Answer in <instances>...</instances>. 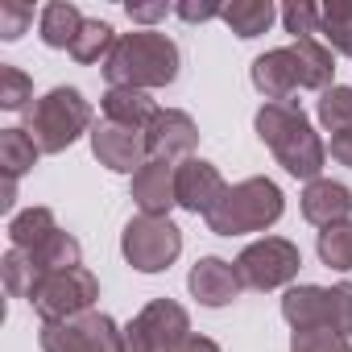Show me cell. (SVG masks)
I'll list each match as a JSON object with an SVG mask.
<instances>
[{
    "label": "cell",
    "instance_id": "obj_31",
    "mask_svg": "<svg viewBox=\"0 0 352 352\" xmlns=\"http://www.w3.org/2000/svg\"><path fill=\"white\" fill-rule=\"evenodd\" d=\"M282 25H286V34H290L294 42L319 38V9L307 5V0H290V5L282 9Z\"/></svg>",
    "mask_w": 352,
    "mask_h": 352
},
{
    "label": "cell",
    "instance_id": "obj_23",
    "mask_svg": "<svg viewBox=\"0 0 352 352\" xmlns=\"http://www.w3.org/2000/svg\"><path fill=\"white\" fill-rule=\"evenodd\" d=\"M319 42L336 54H352V0H327L319 9Z\"/></svg>",
    "mask_w": 352,
    "mask_h": 352
},
{
    "label": "cell",
    "instance_id": "obj_15",
    "mask_svg": "<svg viewBox=\"0 0 352 352\" xmlns=\"http://www.w3.org/2000/svg\"><path fill=\"white\" fill-rule=\"evenodd\" d=\"M187 290L204 302V307H228L241 294V274L232 261L224 257H199L187 274Z\"/></svg>",
    "mask_w": 352,
    "mask_h": 352
},
{
    "label": "cell",
    "instance_id": "obj_5",
    "mask_svg": "<svg viewBox=\"0 0 352 352\" xmlns=\"http://www.w3.org/2000/svg\"><path fill=\"white\" fill-rule=\"evenodd\" d=\"M286 212V199L274 179H245L224 191V199L212 208L208 228L216 236H245V232H265L278 224Z\"/></svg>",
    "mask_w": 352,
    "mask_h": 352
},
{
    "label": "cell",
    "instance_id": "obj_16",
    "mask_svg": "<svg viewBox=\"0 0 352 352\" xmlns=\"http://www.w3.org/2000/svg\"><path fill=\"white\" fill-rule=\"evenodd\" d=\"M129 195H133V204L141 208V216H170V208H179V195H174V166L149 157V162L133 174Z\"/></svg>",
    "mask_w": 352,
    "mask_h": 352
},
{
    "label": "cell",
    "instance_id": "obj_37",
    "mask_svg": "<svg viewBox=\"0 0 352 352\" xmlns=\"http://www.w3.org/2000/svg\"><path fill=\"white\" fill-rule=\"evenodd\" d=\"M17 204V179H5V195H0V212H13Z\"/></svg>",
    "mask_w": 352,
    "mask_h": 352
},
{
    "label": "cell",
    "instance_id": "obj_18",
    "mask_svg": "<svg viewBox=\"0 0 352 352\" xmlns=\"http://www.w3.org/2000/svg\"><path fill=\"white\" fill-rule=\"evenodd\" d=\"M100 108H104V120H112V124H124V129H149L153 124V116L162 112L157 104H153V96L149 91H137V87H108L104 91V100H100Z\"/></svg>",
    "mask_w": 352,
    "mask_h": 352
},
{
    "label": "cell",
    "instance_id": "obj_21",
    "mask_svg": "<svg viewBox=\"0 0 352 352\" xmlns=\"http://www.w3.org/2000/svg\"><path fill=\"white\" fill-rule=\"evenodd\" d=\"M42 149L34 145V137L25 129H0V170H5V179H21L38 166Z\"/></svg>",
    "mask_w": 352,
    "mask_h": 352
},
{
    "label": "cell",
    "instance_id": "obj_24",
    "mask_svg": "<svg viewBox=\"0 0 352 352\" xmlns=\"http://www.w3.org/2000/svg\"><path fill=\"white\" fill-rule=\"evenodd\" d=\"M116 30L108 25V21H100V17H91V21H83V30H79V38H75V46H71V58L75 63H83V67H91V63H108V54L116 50Z\"/></svg>",
    "mask_w": 352,
    "mask_h": 352
},
{
    "label": "cell",
    "instance_id": "obj_1",
    "mask_svg": "<svg viewBox=\"0 0 352 352\" xmlns=\"http://www.w3.org/2000/svg\"><path fill=\"white\" fill-rule=\"evenodd\" d=\"M249 75H253V87L270 104H282L298 87L323 96L336 79V63H331V50L319 38H302L294 46H278V50H265L261 58H253Z\"/></svg>",
    "mask_w": 352,
    "mask_h": 352
},
{
    "label": "cell",
    "instance_id": "obj_32",
    "mask_svg": "<svg viewBox=\"0 0 352 352\" xmlns=\"http://www.w3.org/2000/svg\"><path fill=\"white\" fill-rule=\"evenodd\" d=\"M30 25H34V5H25V0H0V38L17 42Z\"/></svg>",
    "mask_w": 352,
    "mask_h": 352
},
{
    "label": "cell",
    "instance_id": "obj_22",
    "mask_svg": "<svg viewBox=\"0 0 352 352\" xmlns=\"http://www.w3.org/2000/svg\"><path fill=\"white\" fill-rule=\"evenodd\" d=\"M54 232H58V224H54L50 208H25V212H17L9 220V241H13V249H25V253H34Z\"/></svg>",
    "mask_w": 352,
    "mask_h": 352
},
{
    "label": "cell",
    "instance_id": "obj_27",
    "mask_svg": "<svg viewBox=\"0 0 352 352\" xmlns=\"http://www.w3.org/2000/svg\"><path fill=\"white\" fill-rule=\"evenodd\" d=\"M315 249H319V261H323L327 270L348 274V270H352V220H340V224L323 228Z\"/></svg>",
    "mask_w": 352,
    "mask_h": 352
},
{
    "label": "cell",
    "instance_id": "obj_29",
    "mask_svg": "<svg viewBox=\"0 0 352 352\" xmlns=\"http://www.w3.org/2000/svg\"><path fill=\"white\" fill-rule=\"evenodd\" d=\"M30 100H34L30 75L17 71V67H0V108L5 112H30Z\"/></svg>",
    "mask_w": 352,
    "mask_h": 352
},
{
    "label": "cell",
    "instance_id": "obj_20",
    "mask_svg": "<svg viewBox=\"0 0 352 352\" xmlns=\"http://www.w3.org/2000/svg\"><path fill=\"white\" fill-rule=\"evenodd\" d=\"M224 25L236 34V38H257V34H265L270 25H274V17H278V9L270 5V0H232V5H224Z\"/></svg>",
    "mask_w": 352,
    "mask_h": 352
},
{
    "label": "cell",
    "instance_id": "obj_14",
    "mask_svg": "<svg viewBox=\"0 0 352 352\" xmlns=\"http://www.w3.org/2000/svg\"><path fill=\"white\" fill-rule=\"evenodd\" d=\"M282 319L294 331H307V327L336 331V290H327V286H290L282 294Z\"/></svg>",
    "mask_w": 352,
    "mask_h": 352
},
{
    "label": "cell",
    "instance_id": "obj_11",
    "mask_svg": "<svg viewBox=\"0 0 352 352\" xmlns=\"http://www.w3.org/2000/svg\"><path fill=\"white\" fill-rule=\"evenodd\" d=\"M87 137H91V153L100 157V166H108L116 174H137L149 162V145H145V133L141 129H124V124H112V120H96Z\"/></svg>",
    "mask_w": 352,
    "mask_h": 352
},
{
    "label": "cell",
    "instance_id": "obj_13",
    "mask_svg": "<svg viewBox=\"0 0 352 352\" xmlns=\"http://www.w3.org/2000/svg\"><path fill=\"white\" fill-rule=\"evenodd\" d=\"M224 179H220V170L204 157H187L174 166V195H179V208L191 212V216H212V208L224 199Z\"/></svg>",
    "mask_w": 352,
    "mask_h": 352
},
{
    "label": "cell",
    "instance_id": "obj_8",
    "mask_svg": "<svg viewBox=\"0 0 352 352\" xmlns=\"http://www.w3.org/2000/svg\"><path fill=\"white\" fill-rule=\"evenodd\" d=\"M100 298V282L91 270L75 265V270H58V274H46L42 286L34 290V311L42 323H67V319H79L96 307Z\"/></svg>",
    "mask_w": 352,
    "mask_h": 352
},
{
    "label": "cell",
    "instance_id": "obj_28",
    "mask_svg": "<svg viewBox=\"0 0 352 352\" xmlns=\"http://www.w3.org/2000/svg\"><path fill=\"white\" fill-rule=\"evenodd\" d=\"M319 124L336 137V133H348L352 129V87H340V83H331L323 96H319Z\"/></svg>",
    "mask_w": 352,
    "mask_h": 352
},
{
    "label": "cell",
    "instance_id": "obj_10",
    "mask_svg": "<svg viewBox=\"0 0 352 352\" xmlns=\"http://www.w3.org/2000/svg\"><path fill=\"white\" fill-rule=\"evenodd\" d=\"M42 352H124V331L112 315L87 311L67 323H42Z\"/></svg>",
    "mask_w": 352,
    "mask_h": 352
},
{
    "label": "cell",
    "instance_id": "obj_12",
    "mask_svg": "<svg viewBox=\"0 0 352 352\" xmlns=\"http://www.w3.org/2000/svg\"><path fill=\"white\" fill-rule=\"evenodd\" d=\"M145 145H149V157L153 162H170V166H179L187 157H195L199 149V129L187 112L179 108H162L153 116V124L145 129Z\"/></svg>",
    "mask_w": 352,
    "mask_h": 352
},
{
    "label": "cell",
    "instance_id": "obj_34",
    "mask_svg": "<svg viewBox=\"0 0 352 352\" xmlns=\"http://www.w3.org/2000/svg\"><path fill=\"white\" fill-rule=\"evenodd\" d=\"M133 21H141V25H149V21H162L166 13H170V5H129L124 9Z\"/></svg>",
    "mask_w": 352,
    "mask_h": 352
},
{
    "label": "cell",
    "instance_id": "obj_6",
    "mask_svg": "<svg viewBox=\"0 0 352 352\" xmlns=\"http://www.w3.org/2000/svg\"><path fill=\"white\" fill-rule=\"evenodd\" d=\"M120 253L141 274H162L183 253V232L170 216H133L120 232Z\"/></svg>",
    "mask_w": 352,
    "mask_h": 352
},
{
    "label": "cell",
    "instance_id": "obj_2",
    "mask_svg": "<svg viewBox=\"0 0 352 352\" xmlns=\"http://www.w3.org/2000/svg\"><path fill=\"white\" fill-rule=\"evenodd\" d=\"M257 137L270 145V153L282 162L286 174H294V179H307L315 183L319 170L327 162V145L319 141V133L311 129L307 112L298 100H282V104H265L257 112Z\"/></svg>",
    "mask_w": 352,
    "mask_h": 352
},
{
    "label": "cell",
    "instance_id": "obj_9",
    "mask_svg": "<svg viewBox=\"0 0 352 352\" xmlns=\"http://www.w3.org/2000/svg\"><path fill=\"white\" fill-rule=\"evenodd\" d=\"M232 265L241 274V286H249V290H278V286L298 278L302 253L286 236H265V241H253Z\"/></svg>",
    "mask_w": 352,
    "mask_h": 352
},
{
    "label": "cell",
    "instance_id": "obj_19",
    "mask_svg": "<svg viewBox=\"0 0 352 352\" xmlns=\"http://www.w3.org/2000/svg\"><path fill=\"white\" fill-rule=\"evenodd\" d=\"M83 21L87 17L71 5V0H50V5L42 9V17H38V34H42V42L50 50H71L79 30H83Z\"/></svg>",
    "mask_w": 352,
    "mask_h": 352
},
{
    "label": "cell",
    "instance_id": "obj_17",
    "mask_svg": "<svg viewBox=\"0 0 352 352\" xmlns=\"http://www.w3.org/2000/svg\"><path fill=\"white\" fill-rule=\"evenodd\" d=\"M302 216L315 224V228H331L340 220L352 216V191L344 183H331V179H315L307 183L302 191Z\"/></svg>",
    "mask_w": 352,
    "mask_h": 352
},
{
    "label": "cell",
    "instance_id": "obj_4",
    "mask_svg": "<svg viewBox=\"0 0 352 352\" xmlns=\"http://www.w3.org/2000/svg\"><path fill=\"white\" fill-rule=\"evenodd\" d=\"M91 104L83 100L79 87H50L42 100L30 104L25 112V133L42 153H63L71 149L83 133H91Z\"/></svg>",
    "mask_w": 352,
    "mask_h": 352
},
{
    "label": "cell",
    "instance_id": "obj_25",
    "mask_svg": "<svg viewBox=\"0 0 352 352\" xmlns=\"http://www.w3.org/2000/svg\"><path fill=\"white\" fill-rule=\"evenodd\" d=\"M0 274H5V290L13 294V298H34V290L42 286V270H38V261H34V253H25V249H9L5 253V261H0Z\"/></svg>",
    "mask_w": 352,
    "mask_h": 352
},
{
    "label": "cell",
    "instance_id": "obj_3",
    "mask_svg": "<svg viewBox=\"0 0 352 352\" xmlns=\"http://www.w3.org/2000/svg\"><path fill=\"white\" fill-rule=\"evenodd\" d=\"M183 54L166 34L157 30H133L120 34L116 50L104 63V79L108 87H137V91H153V87H170L179 79Z\"/></svg>",
    "mask_w": 352,
    "mask_h": 352
},
{
    "label": "cell",
    "instance_id": "obj_30",
    "mask_svg": "<svg viewBox=\"0 0 352 352\" xmlns=\"http://www.w3.org/2000/svg\"><path fill=\"white\" fill-rule=\"evenodd\" d=\"M290 352H352L348 336L327 331V327H307L290 336Z\"/></svg>",
    "mask_w": 352,
    "mask_h": 352
},
{
    "label": "cell",
    "instance_id": "obj_33",
    "mask_svg": "<svg viewBox=\"0 0 352 352\" xmlns=\"http://www.w3.org/2000/svg\"><path fill=\"white\" fill-rule=\"evenodd\" d=\"M174 13H179L183 21H191V25H195V21H212V17H220L224 9H220V5H208V0H183V5L174 9Z\"/></svg>",
    "mask_w": 352,
    "mask_h": 352
},
{
    "label": "cell",
    "instance_id": "obj_36",
    "mask_svg": "<svg viewBox=\"0 0 352 352\" xmlns=\"http://www.w3.org/2000/svg\"><path fill=\"white\" fill-rule=\"evenodd\" d=\"M179 352H220V344H216V340H208V336H191Z\"/></svg>",
    "mask_w": 352,
    "mask_h": 352
},
{
    "label": "cell",
    "instance_id": "obj_35",
    "mask_svg": "<svg viewBox=\"0 0 352 352\" xmlns=\"http://www.w3.org/2000/svg\"><path fill=\"white\" fill-rule=\"evenodd\" d=\"M331 157H336L340 166H348V170H352V129L331 137Z\"/></svg>",
    "mask_w": 352,
    "mask_h": 352
},
{
    "label": "cell",
    "instance_id": "obj_7",
    "mask_svg": "<svg viewBox=\"0 0 352 352\" xmlns=\"http://www.w3.org/2000/svg\"><path fill=\"white\" fill-rule=\"evenodd\" d=\"M191 340V315L174 298L145 302L124 327V352H179Z\"/></svg>",
    "mask_w": 352,
    "mask_h": 352
},
{
    "label": "cell",
    "instance_id": "obj_26",
    "mask_svg": "<svg viewBox=\"0 0 352 352\" xmlns=\"http://www.w3.org/2000/svg\"><path fill=\"white\" fill-rule=\"evenodd\" d=\"M79 257H83V249H79V241L71 236V232H54L50 241H42L38 249H34V261H38V270L42 274H58V270H75L79 265Z\"/></svg>",
    "mask_w": 352,
    "mask_h": 352
}]
</instances>
